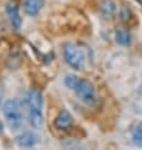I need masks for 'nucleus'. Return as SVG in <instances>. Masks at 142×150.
<instances>
[{
  "label": "nucleus",
  "mask_w": 142,
  "mask_h": 150,
  "mask_svg": "<svg viewBox=\"0 0 142 150\" xmlns=\"http://www.w3.org/2000/svg\"><path fill=\"white\" fill-rule=\"evenodd\" d=\"M64 85L76 93L77 97L84 105L93 107L97 103V93L93 83L84 78H79L76 74H67L64 78Z\"/></svg>",
  "instance_id": "nucleus-1"
},
{
  "label": "nucleus",
  "mask_w": 142,
  "mask_h": 150,
  "mask_svg": "<svg viewBox=\"0 0 142 150\" xmlns=\"http://www.w3.org/2000/svg\"><path fill=\"white\" fill-rule=\"evenodd\" d=\"M27 106L32 126L40 127L43 124V96L39 91L34 88L29 91L27 95Z\"/></svg>",
  "instance_id": "nucleus-2"
},
{
  "label": "nucleus",
  "mask_w": 142,
  "mask_h": 150,
  "mask_svg": "<svg viewBox=\"0 0 142 150\" xmlns=\"http://www.w3.org/2000/svg\"><path fill=\"white\" fill-rule=\"evenodd\" d=\"M3 114L6 120V124L9 125L11 130H18V129L22 127L24 122V115L18 100H6L3 105Z\"/></svg>",
  "instance_id": "nucleus-3"
},
{
  "label": "nucleus",
  "mask_w": 142,
  "mask_h": 150,
  "mask_svg": "<svg viewBox=\"0 0 142 150\" xmlns=\"http://www.w3.org/2000/svg\"><path fill=\"white\" fill-rule=\"evenodd\" d=\"M63 57H64V61L72 68L77 71H81L84 68L87 57H86L84 49L79 47V45H76L73 43H67L63 48Z\"/></svg>",
  "instance_id": "nucleus-4"
},
{
  "label": "nucleus",
  "mask_w": 142,
  "mask_h": 150,
  "mask_svg": "<svg viewBox=\"0 0 142 150\" xmlns=\"http://www.w3.org/2000/svg\"><path fill=\"white\" fill-rule=\"evenodd\" d=\"M39 143V136L35 132L32 131H27L20 134L19 136H16L15 139V144L18 148H23V149H29V148H34L37 144Z\"/></svg>",
  "instance_id": "nucleus-5"
},
{
  "label": "nucleus",
  "mask_w": 142,
  "mask_h": 150,
  "mask_svg": "<svg viewBox=\"0 0 142 150\" xmlns=\"http://www.w3.org/2000/svg\"><path fill=\"white\" fill-rule=\"evenodd\" d=\"M6 14H8V18L10 20V24L11 27L16 30H19L22 28V24H23V19H22V15H20V11H19V8L16 6V4L14 3H9L6 5Z\"/></svg>",
  "instance_id": "nucleus-6"
},
{
  "label": "nucleus",
  "mask_w": 142,
  "mask_h": 150,
  "mask_svg": "<svg viewBox=\"0 0 142 150\" xmlns=\"http://www.w3.org/2000/svg\"><path fill=\"white\" fill-rule=\"evenodd\" d=\"M73 125V117L68 110H62L54 120V126L58 130H67Z\"/></svg>",
  "instance_id": "nucleus-7"
},
{
  "label": "nucleus",
  "mask_w": 142,
  "mask_h": 150,
  "mask_svg": "<svg viewBox=\"0 0 142 150\" xmlns=\"http://www.w3.org/2000/svg\"><path fill=\"white\" fill-rule=\"evenodd\" d=\"M43 6L44 0H24V11L29 16L38 15Z\"/></svg>",
  "instance_id": "nucleus-8"
},
{
  "label": "nucleus",
  "mask_w": 142,
  "mask_h": 150,
  "mask_svg": "<svg viewBox=\"0 0 142 150\" xmlns=\"http://www.w3.org/2000/svg\"><path fill=\"white\" fill-rule=\"evenodd\" d=\"M115 39L117 44L122 45V47H129L132 43V35L127 29H118L115 33Z\"/></svg>",
  "instance_id": "nucleus-9"
},
{
  "label": "nucleus",
  "mask_w": 142,
  "mask_h": 150,
  "mask_svg": "<svg viewBox=\"0 0 142 150\" xmlns=\"http://www.w3.org/2000/svg\"><path fill=\"white\" fill-rule=\"evenodd\" d=\"M101 11H102V15L106 16L107 19L112 18L117 11V8H116V4L113 0H103L102 5H101Z\"/></svg>",
  "instance_id": "nucleus-10"
},
{
  "label": "nucleus",
  "mask_w": 142,
  "mask_h": 150,
  "mask_svg": "<svg viewBox=\"0 0 142 150\" xmlns=\"http://www.w3.org/2000/svg\"><path fill=\"white\" fill-rule=\"evenodd\" d=\"M132 143L137 148H142V121L135 126L132 131Z\"/></svg>",
  "instance_id": "nucleus-11"
}]
</instances>
